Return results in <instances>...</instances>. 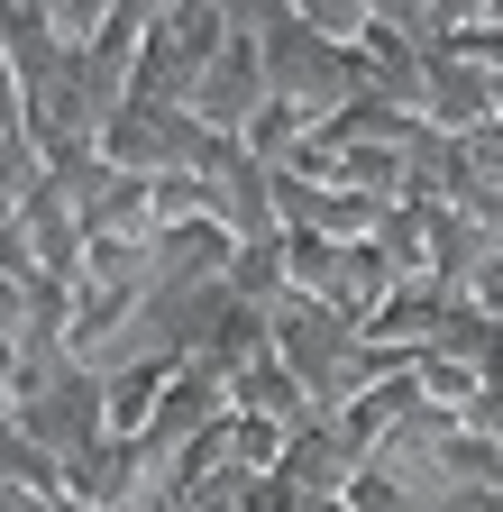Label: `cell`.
<instances>
[{
  "label": "cell",
  "instance_id": "6da1fadb",
  "mask_svg": "<svg viewBox=\"0 0 503 512\" xmlns=\"http://www.w3.org/2000/svg\"><path fill=\"white\" fill-rule=\"evenodd\" d=\"M275 92H266V46H247V37H229L211 64H202V83H193V128L202 138H247V119H257Z\"/></svg>",
  "mask_w": 503,
  "mask_h": 512
},
{
  "label": "cell",
  "instance_id": "8992f818",
  "mask_svg": "<svg viewBox=\"0 0 503 512\" xmlns=\"http://www.w3.org/2000/svg\"><path fill=\"white\" fill-rule=\"evenodd\" d=\"M65 512H74V503H65Z\"/></svg>",
  "mask_w": 503,
  "mask_h": 512
},
{
  "label": "cell",
  "instance_id": "5b68a950",
  "mask_svg": "<svg viewBox=\"0 0 503 512\" xmlns=\"http://www.w3.org/2000/svg\"><path fill=\"white\" fill-rule=\"evenodd\" d=\"M19 10H37V0H19Z\"/></svg>",
  "mask_w": 503,
  "mask_h": 512
},
{
  "label": "cell",
  "instance_id": "3957f363",
  "mask_svg": "<svg viewBox=\"0 0 503 512\" xmlns=\"http://www.w3.org/2000/svg\"><path fill=\"white\" fill-rule=\"evenodd\" d=\"M293 19L311 28V37H330V46H366V28H375V0H293Z\"/></svg>",
  "mask_w": 503,
  "mask_h": 512
},
{
  "label": "cell",
  "instance_id": "277c9868",
  "mask_svg": "<svg viewBox=\"0 0 503 512\" xmlns=\"http://www.w3.org/2000/svg\"><path fill=\"white\" fill-rule=\"evenodd\" d=\"M19 375H28L19 348H0V421H19Z\"/></svg>",
  "mask_w": 503,
  "mask_h": 512
},
{
  "label": "cell",
  "instance_id": "7a4b0ae2",
  "mask_svg": "<svg viewBox=\"0 0 503 512\" xmlns=\"http://www.w3.org/2000/svg\"><path fill=\"white\" fill-rule=\"evenodd\" d=\"M119 10H129V0H37V28L65 46V55H83V46H92Z\"/></svg>",
  "mask_w": 503,
  "mask_h": 512
}]
</instances>
